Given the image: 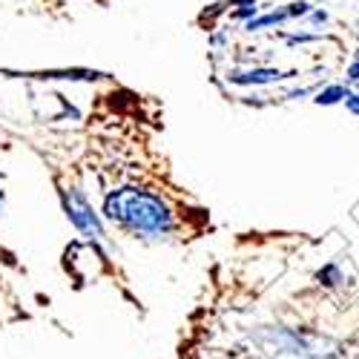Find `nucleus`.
Instances as JSON below:
<instances>
[{"instance_id":"obj_1","label":"nucleus","mask_w":359,"mask_h":359,"mask_svg":"<svg viewBox=\"0 0 359 359\" xmlns=\"http://www.w3.org/2000/svg\"><path fill=\"white\" fill-rule=\"evenodd\" d=\"M104 219L135 238H167L175 233L170 204L141 187H121L104 198Z\"/></svg>"},{"instance_id":"obj_2","label":"nucleus","mask_w":359,"mask_h":359,"mask_svg":"<svg viewBox=\"0 0 359 359\" xmlns=\"http://www.w3.org/2000/svg\"><path fill=\"white\" fill-rule=\"evenodd\" d=\"M61 201H64V210H67V219L78 227L81 236H86L93 245L98 248H107V230L98 219V213L93 210V204H89V198L78 190V187H67L61 190Z\"/></svg>"},{"instance_id":"obj_3","label":"nucleus","mask_w":359,"mask_h":359,"mask_svg":"<svg viewBox=\"0 0 359 359\" xmlns=\"http://www.w3.org/2000/svg\"><path fill=\"white\" fill-rule=\"evenodd\" d=\"M296 75H299L296 69L282 72L273 67H250V69H227L224 78H227V83H236V86H271V83L290 81Z\"/></svg>"},{"instance_id":"obj_4","label":"nucleus","mask_w":359,"mask_h":359,"mask_svg":"<svg viewBox=\"0 0 359 359\" xmlns=\"http://www.w3.org/2000/svg\"><path fill=\"white\" fill-rule=\"evenodd\" d=\"M285 20H290V15H287V6H279V9H273V12H267V15H256L253 20H248L245 23V32H262V29H273V26H282Z\"/></svg>"},{"instance_id":"obj_5","label":"nucleus","mask_w":359,"mask_h":359,"mask_svg":"<svg viewBox=\"0 0 359 359\" xmlns=\"http://www.w3.org/2000/svg\"><path fill=\"white\" fill-rule=\"evenodd\" d=\"M351 93H353V89H351L348 83H327V86H319L313 104H319V107H334V104H342Z\"/></svg>"},{"instance_id":"obj_6","label":"nucleus","mask_w":359,"mask_h":359,"mask_svg":"<svg viewBox=\"0 0 359 359\" xmlns=\"http://www.w3.org/2000/svg\"><path fill=\"white\" fill-rule=\"evenodd\" d=\"M316 279H319V285L322 287H342V282H345V273L339 271V264L337 262H327L322 271L316 273Z\"/></svg>"},{"instance_id":"obj_7","label":"nucleus","mask_w":359,"mask_h":359,"mask_svg":"<svg viewBox=\"0 0 359 359\" xmlns=\"http://www.w3.org/2000/svg\"><path fill=\"white\" fill-rule=\"evenodd\" d=\"M285 41L290 46H299V43H313V41H322L319 32H296V35H285Z\"/></svg>"},{"instance_id":"obj_8","label":"nucleus","mask_w":359,"mask_h":359,"mask_svg":"<svg viewBox=\"0 0 359 359\" xmlns=\"http://www.w3.org/2000/svg\"><path fill=\"white\" fill-rule=\"evenodd\" d=\"M256 15H259V6H238V9L230 12V18L238 20V23H248V20H253Z\"/></svg>"},{"instance_id":"obj_9","label":"nucleus","mask_w":359,"mask_h":359,"mask_svg":"<svg viewBox=\"0 0 359 359\" xmlns=\"http://www.w3.org/2000/svg\"><path fill=\"white\" fill-rule=\"evenodd\" d=\"M327 20H331V18H327V12H325V9H319V6H313V9H311V15H308V23H313V26H325Z\"/></svg>"},{"instance_id":"obj_10","label":"nucleus","mask_w":359,"mask_h":359,"mask_svg":"<svg viewBox=\"0 0 359 359\" xmlns=\"http://www.w3.org/2000/svg\"><path fill=\"white\" fill-rule=\"evenodd\" d=\"M230 43V38H227V32H213L210 35V46H216V49H222V46H227Z\"/></svg>"},{"instance_id":"obj_11","label":"nucleus","mask_w":359,"mask_h":359,"mask_svg":"<svg viewBox=\"0 0 359 359\" xmlns=\"http://www.w3.org/2000/svg\"><path fill=\"white\" fill-rule=\"evenodd\" d=\"M345 81H348V83H359V61H353V64L345 69Z\"/></svg>"},{"instance_id":"obj_12","label":"nucleus","mask_w":359,"mask_h":359,"mask_svg":"<svg viewBox=\"0 0 359 359\" xmlns=\"http://www.w3.org/2000/svg\"><path fill=\"white\" fill-rule=\"evenodd\" d=\"M345 107H348L351 115H359V93H351V95L345 98Z\"/></svg>"},{"instance_id":"obj_13","label":"nucleus","mask_w":359,"mask_h":359,"mask_svg":"<svg viewBox=\"0 0 359 359\" xmlns=\"http://www.w3.org/2000/svg\"><path fill=\"white\" fill-rule=\"evenodd\" d=\"M227 4L238 9V6H256V0H227Z\"/></svg>"}]
</instances>
